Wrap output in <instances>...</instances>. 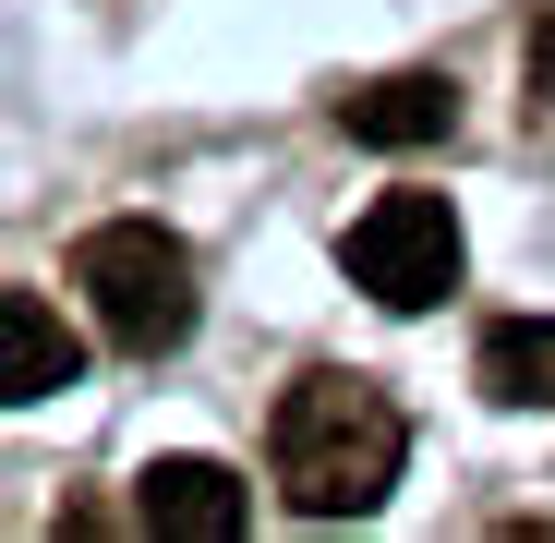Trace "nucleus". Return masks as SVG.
Segmentation results:
<instances>
[{
    "label": "nucleus",
    "instance_id": "nucleus-1",
    "mask_svg": "<svg viewBox=\"0 0 555 543\" xmlns=\"http://www.w3.org/2000/svg\"><path fill=\"white\" fill-rule=\"evenodd\" d=\"M399 447L411 435H399V399L375 375H302L266 423V471L302 519H362V507H387Z\"/></svg>",
    "mask_w": 555,
    "mask_h": 543
},
{
    "label": "nucleus",
    "instance_id": "nucleus-4",
    "mask_svg": "<svg viewBox=\"0 0 555 543\" xmlns=\"http://www.w3.org/2000/svg\"><path fill=\"white\" fill-rule=\"evenodd\" d=\"M242 519H254V495L218 460H157L133 483V531H157V543H242Z\"/></svg>",
    "mask_w": 555,
    "mask_h": 543
},
{
    "label": "nucleus",
    "instance_id": "nucleus-3",
    "mask_svg": "<svg viewBox=\"0 0 555 543\" xmlns=\"http://www.w3.org/2000/svg\"><path fill=\"white\" fill-rule=\"evenodd\" d=\"M350 279L375 290L387 314H423L459 290V206L447 194H375L350 218Z\"/></svg>",
    "mask_w": 555,
    "mask_h": 543
},
{
    "label": "nucleus",
    "instance_id": "nucleus-8",
    "mask_svg": "<svg viewBox=\"0 0 555 543\" xmlns=\"http://www.w3.org/2000/svg\"><path fill=\"white\" fill-rule=\"evenodd\" d=\"M519 73H531V109H555V0H543V25H531V49H519Z\"/></svg>",
    "mask_w": 555,
    "mask_h": 543
},
{
    "label": "nucleus",
    "instance_id": "nucleus-6",
    "mask_svg": "<svg viewBox=\"0 0 555 543\" xmlns=\"http://www.w3.org/2000/svg\"><path fill=\"white\" fill-rule=\"evenodd\" d=\"M338 121H350L362 145H447V133H459V85H447V73H375V85L338 98Z\"/></svg>",
    "mask_w": 555,
    "mask_h": 543
},
{
    "label": "nucleus",
    "instance_id": "nucleus-2",
    "mask_svg": "<svg viewBox=\"0 0 555 543\" xmlns=\"http://www.w3.org/2000/svg\"><path fill=\"white\" fill-rule=\"evenodd\" d=\"M73 290L98 302L109 350H133V362H157V350L194 338V254H181L157 218H109V230H85V242H73Z\"/></svg>",
    "mask_w": 555,
    "mask_h": 543
},
{
    "label": "nucleus",
    "instance_id": "nucleus-7",
    "mask_svg": "<svg viewBox=\"0 0 555 543\" xmlns=\"http://www.w3.org/2000/svg\"><path fill=\"white\" fill-rule=\"evenodd\" d=\"M472 375H483L495 411H555V314H507V326H483Z\"/></svg>",
    "mask_w": 555,
    "mask_h": 543
},
{
    "label": "nucleus",
    "instance_id": "nucleus-5",
    "mask_svg": "<svg viewBox=\"0 0 555 543\" xmlns=\"http://www.w3.org/2000/svg\"><path fill=\"white\" fill-rule=\"evenodd\" d=\"M73 375H85V338L49 314V290H0V399L37 411V399H61Z\"/></svg>",
    "mask_w": 555,
    "mask_h": 543
}]
</instances>
